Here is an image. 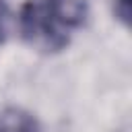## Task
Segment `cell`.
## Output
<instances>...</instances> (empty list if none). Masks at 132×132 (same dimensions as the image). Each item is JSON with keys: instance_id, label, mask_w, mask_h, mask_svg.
Here are the masks:
<instances>
[{"instance_id": "6da1fadb", "label": "cell", "mask_w": 132, "mask_h": 132, "mask_svg": "<svg viewBox=\"0 0 132 132\" xmlns=\"http://www.w3.org/2000/svg\"><path fill=\"white\" fill-rule=\"evenodd\" d=\"M87 14L85 0H31L19 12V31L29 47L58 54L70 43L72 31L85 25Z\"/></svg>"}, {"instance_id": "7a4b0ae2", "label": "cell", "mask_w": 132, "mask_h": 132, "mask_svg": "<svg viewBox=\"0 0 132 132\" xmlns=\"http://www.w3.org/2000/svg\"><path fill=\"white\" fill-rule=\"evenodd\" d=\"M0 132H37V122L31 113L10 107L0 116Z\"/></svg>"}, {"instance_id": "3957f363", "label": "cell", "mask_w": 132, "mask_h": 132, "mask_svg": "<svg viewBox=\"0 0 132 132\" xmlns=\"http://www.w3.org/2000/svg\"><path fill=\"white\" fill-rule=\"evenodd\" d=\"M113 14H116L118 21H122L128 27L130 25V14H132L130 0H113Z\"/></svg>"}, {"instance_id": "277c9868", "label": "cell", "mask_w": 132, "mask_h": 132, "mask_svg": "<svg viewBox=\"0 0 132 132\" xmlns=\"http://www.w3.org/2000/svg\"><path fill=\"white\" fill-rule=\"evenodd\" d=\"M8 27H10V14H8V8L0 2V43L6 39Z\"/></svg>"}]
</instances>
